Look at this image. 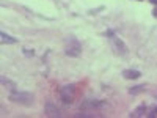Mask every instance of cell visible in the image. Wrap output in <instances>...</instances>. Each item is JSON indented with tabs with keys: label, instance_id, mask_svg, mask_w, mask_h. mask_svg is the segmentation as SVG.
I'll list each match as a JSON object with an SVG mask.
<instances>
[{
	"label": "cell",
	"instance_id": "6da1fadb",
	"mask_svg": "<svg viewBox=\"0 0 157 118\" xmlns=\"http://www.w3.org/2000/svg\"><path fill=\"white\" fill-rule=\"evenodd\" d=\"M10 101H13L14 104H19V106H24V107H32L35 104V98L32 93H29V91H19V90L11 91Z\"/></svg>",
	"mask_w": 157,
	"mask_h": 118
},
{
	"label": "cell",
	"instance_id": "7a4b0ae2",
	"mask_svg": "<svg viewBox=\"0 0 157 118\" xmlns=\"http://www.w3.org/2000/svg\"><path fill=\"white\" fill-rule=\"evenodd\" d=\"M64 54L68 57H80L82 55V44L77 38L68 36L64 41Z\"/></svg>",
	"mask_w": 157,
	"mask_h": 118
},
{
	"label": "cell",
	"instance_id": "3957f363",
	"mask_svg": "<svg viewBox=\"0 0 157 118\" xmlns=\"http://www.w3.org/2000/svg\"><path fill=\"white\" fill-rule=\"evenodd\" d=\"M105 36H110V43H112V47H113V50H115V54L116 55H126L127 54V47H126V44L121 41L120 38H118L112 30H107L105 33H104Z\"/></svg>",
	"mask_w": 157,
	"mask_h": 118
},
{
	"label": "cell",
	"instance_id": "277c9868",
	"mask_svg": "<svg viewBox=\"0 0 157 118\" xmlns=\"http://www.w3.org/2000/svg\"><path fill=\"white\" fill-rule=\"evenodd\" d=\"M60 96H61V101L64 104H72L74 102V98H75V85L74 84L64 85L60 90Z\"/></svg>",
	"mask_w": 157,
	"mask_h": 118
},
{
	"label": "cell",
	"instance_id": "5b68a950",
	"mask_svg": "<svg viewBox=\"0 0 157 118\" xmlns=\"http://www.w3.org/2000/svg\"><path fill=\"white\" fill-rule=\"evenodd\" d=\"M46 115L47 116H61V110L55 106L54 102H47L46 104Z\"/></svg>",
	"mask_w": 157,
	"mask_h": 118
},
{
	"label": "cell",
	"instance_id": "8992f818",
	"mask_svg": "<svg viewBox=\"0 0 157 118\" xmlns=\"http://www.w3.org/2000/svg\"><path fill=\"white\" fill-rule=\"evenodd\" d=\"M140 76H141V73L138 69H124L123 71V77L129 79V81H130V79H138Z\"/></svg>",
	"mask_w": 157,
	"mask_h": 118
},
{
	"label": "cell",
	"instance_id": "52a82bcc",
	"mask_svg": "<svg viewBox=\"0 0 157 118\" xmlns=\"http://www.w3.org/2000/svg\"><path fill=\"white\" fill-rule=\"evenodd\" d=\"M0 36H2V43L5 44H14V43H17V38H13V36H10V35H6L5 32H2L0 33Z\"/></svg>",
	"mask_w": 157,
	"mask_h": 118
},
{
	"label": "cell",
	"instance_id": "ba28073f",
	"mask_svg": "<svg viewBox=\"0 0 157 118\" xmlns=\"http://www.w3.org/2000/svg\"><path fill=\"white\" fill-rule=\"evenodd\" d=\"M145 113H146V106H145V104H141V106H138V107H137L132 113H130V116L137 118V116H143Z\"/></svg>",
	"mask_w": 157,
	"mask_h": 118
},
{
	"label": "cell",
	"instance_id": "9c48e42d",
	"mask_svg": "<svg viewBox=\"0 0 157 118\" xmlns=\"http://www.w3.org/2000/svg\"><path fill=\"white\" fill-rule=\"evenodd\" d=\"M143 91H146V87L145 85H135V87H132V88L129 90V93L132 95V96H135V95L143 93Z\"/></svg>",
	"mask_w": 157,
	"mask_h": 118
},
{
	"label": "cell",
	"instance_id": "30bf717a",
	"mask_svg": "<svg viewBox=\"0 0 157 118\" xmlns=\"http://www.w3.org/2000/svg\"><path fill=\"white\" fill-rule=\"evenodd\" d=\"M2 84H3L5 87H11V91H14V90H17V88H16V84H14V82H11L10 79H6L5 76H2Z\"/></svg>",
	"mask_w": 157,
	"mask_h": 118
},
{
	"label": "cell",
	"instance_id": "8fae6325",
	"mask_svg": "<svg viewBox=\"0 0 157 118\" xmlns=\"http://www.w3.org/2000/svg\"><path fill=\"white\" fill-rule=\"evenodd\" d=\"M24 55H27V57H33V55H35V50H33V49H32V50H30V49H24Z\"/></svg>",
	"mask_w": 157,
	"mask_h": 118
},
{
	"label": "cell",
	"instance_id": "7c38bea8",
	"mask_svg": "<svg viewBox=\"0 0 157 118\" xmlns=\"http://www.w3.org/2000/svg\"><path fill=\"white\" fill-rule=\"evenodd\" d=\"M148 116H149V118H152V116H157V107H154V109H152V110L148 113Z\"/></svg>",
	"mask_w": 157,
	"mask_h": 118
},
{
	"label": "cell",
	"instance_id": "4fadbf2b",
	"mask_svg": "<svg viewBox=\"0 0 157 118\" xmlns=\"http://www.w3.org/2000/svg\"><path fill=\"white\" fill-rule=\"evenodd\" d=\"M152 16H154V18H157V8H155V10L152 11Z\"/></svg>",
	"mask_w": 157,
	"mask_h": 118
},
{
	"label": "cell",
	"instance_id": "5bb4252c",
	"mask_svg": "<svg viewBox=\"0 0 157 118\" xmlns=\"http://www.w3.org/2000/svg\"><path fill=\"white\" fill-rule=\"evenodd\" d=\"M149 2H151V3H157V0H149Z\"/></svg>",
	"mask_w": 157,
	"mask_h": 118
}]
</instances>
